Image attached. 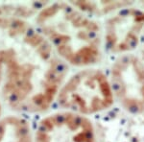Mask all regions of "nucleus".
I'll use <instances>...</instances> for the list:
<instances>
[{
    "label": "nucleus",
    "mask_w": 144,
    "mask_h": 142,
    "mask_svg": "<svg viewBox=\"0 0 144 142\" xmlns=\"http://www.w3.org/2000/svg\"><path fill=\"white\" fill-rule=\"evenodd\" d=\"M57 100L71 112L88 115L110 108L113 103V90L102 71L86 69L62 85Z\"/></svg>",
    "instance_id": "7ed1b4c3"
},
{
    "label": "nucleus",
    "mask_w": 144,
    "mask_h": 142,
    "mask_svg": "<svg viewBox=\"0 0 144 142\" xmlns=\"http://www.w3.org/2000/svg\"><path fill=\"white\" fill-rule=\"evenodd\" d=\"M1 110H2V108H1V103H0V114H1Z\"/></svg>",
    "instance_id": "0eeeda50"
},
{
    "label": "nucleus",
    "mask_w": 144,
    "mask_h": 142,
    "mask_svg": "<svg viewBox=\"0 0 144 142\" xmlns=\"http://www.w3.org/2000/svg\"><path fill=\"white\" fill-rule=\"evenodd\" d=\"M41 3H21V2H1L0 3V16L15 17L25 19L28 16L41 9Z\"/></svg>",
    "instance_id": "423d86ee"
},
{
    "label": "nucleus",
    "mask_w": 144,
    "mask_h": 142,
    "mask_svg": "<svg viewBox=\"0 0 144 142\" xmlns=\"http://www.w3.org/2000/svg\"><path fill=\"white\" fill-rule=\"evenodd\" d=\"M0 142H34L29 122L17 115L0 118Z\"/></svg>",
    "instance_id": "39448f33"
},
{
    "label": "nucleus",
    "mask_w": 144,
    "mask_h": 142,
    "mask_svg": "<svg viewBox=\"0 0 144 142\" xmlns=\"http://www.w3.org/2000/svg\"><path fill=\"white\" fill-rule=\"evenodd\" d=\"M65 75V64L38 30L25 19L0 16V96L12 109H48Z\"/></svg>",
    "instance_id": "f257e3e1"
},
{
    "label": "nucleus",
    "mask_w": 144,
    "mask_h": 142,
    "mask_svg": "<svg viewBox=\"0 0 144 142\" xmlns=\"http://www.w3.org/2000/svg\"><path fill=\"white\" fill-rule=\"evenodd\" d=\"M36 22L39 33L66 62L87 66L100 60L99 26L73 3L58 2L42 7Z\"/></svg>",
    "instance_id": "f03ea898"
},
{
    "label": "nucleus",
    "mask_w": 144,
    "mask_h": 142,
    "mask_svg": "<svg viewBox=\"0 0 144 142\" xmlns=\"http://www.w3.org/2000/svg\"><path fill=\"white\" fill-rule=\"evenodd\" d=\"M34 142H96V136L91 122L86 116L62 111L39 122Z\"/></svg>",
    "instance_id": "20e7f679"
}]
</instances>
